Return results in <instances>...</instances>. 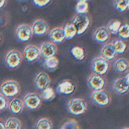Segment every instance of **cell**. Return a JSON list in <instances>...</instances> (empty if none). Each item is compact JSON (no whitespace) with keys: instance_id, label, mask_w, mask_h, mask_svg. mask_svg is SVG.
<instances>
[{"instance_id":"obj_1","label":"cell","mask_w":129,"mask_h":129,"mask_svg":"<svg viewBox=\"0 0 129 129\" xmlns=\"http://www.w3.org/2000/svg\"><path fill=\"white\" fill-rule=\"evenodd\" d=\"M2 94L5 97H11L17 95L20 91L18 83L13 80H7L2 83L1 86Z\"/></svg>"},{"instance_id":"obj_2","label":"cell","mask_w":129,"mask_h":129,"mask_svg":"<svg viewBox=\"0 0 129 129\" xmlns=\"http://www.w3.org/2000/svg\"><path fill=\"white\" fill-rule=\"evenodd\" d=\"M90 24V19L85 14H77L73 21V25L76 29L77 34L80 35L83 33L88 27Z\"/></svg>"},{"instance_id":"obj_3","label":"cell","mask_w":129,"mask_h":129,"mask_svg":"<svg viewBox=\"0 0 129 129\" xmlns=\"http://www.w3.org/2000/svg\"><path fill=\"white\" fill-rule=\"evenodd\" d=\"M69 112L74 115H79L83 113L87 109V104L80 98H74L70 100L68 105Z\"/></svg>"},{"instance_id":"obj_4","label":"cell","mask_w":129,"mask_h":129,"mask_svg":"<svg viewBox=\"0 0 129 129\" xmlns=\"http://www.w3.org/2000/svg\"><path fill=\"white\" fill-rule=\"evenodd\" d=\"M22 57L21 53L17 50L9 51L6 56V62L11 69L17 67L21 62Z\"/></svg>"},{"instance_id":"obj_5","label":"cell","mask_w":129,"mask_h":129,"mask_svg":"<svg viewBox=\"0 0 129 129\" xmlns=\"http://www.w3.org/2000/svg\"><path fill=\"white\" fill-rule=\"evenodd\" d=\"M16 33L19 40L22 42H26L32 36L33 31L29 25L23 24L17 27Z\"/></svg>"},{"instance_id":"obj_6","label":"cell","mask_w":129,"mask_h":129,"mask_svg":"<svg viewBox=\"0 0 129 129\" xmlns=\"http://www.w3.org/2000/svg\"><path fill=\"white\" fill-rule=\"evenodd\" d=\"M93 71L96 74H104L108 70L109 63L108 61L103 57H98L94 59L92 63Z\"/></svg>"},{"instance_id":"obj_7","label":"cell","mask_w":129,"mask_h":129,"mask_svg":"<svg viewBox=\"0 0 129 129\" xmlns=\"http://www.w3.org/2000/svg\"><path fill=\"white\" fill-rule=\"evenodd\" d=\"M24 102L27 108L30 109H35L40 105L41 98L37 94L30 93L25 96Z\"/></svg>"},{"instance_id":"obj_8","label":"cell","mask_w":129,"mask_h":129,"mask_svg":"<svg viewBox=\"0 0 129 129\" xmlns=\"http://www.w3.org/2000/svg\"><path fill=\"white\" fill-rule=\"evenodd\" d=\"M24 54L26 59L29 62L36 60L40 56L41 53L40 49L34 45H29L24 49Z\"/></svg>"},{"instance_id":"obj_9","label":"cell","mask_w":129,"mask_h":129,"mask_svg":"<svg viewBox=\"0 0 129 129\" xmlns=\"http://www.w3.org/2000/svg\"><path fill=\"white\" fill-rule=\"evenodd\" d=\"M91 97L95 103L101 106L108 104L110 101V97L108 93L101 90L94 91Z\"/></svg>"},{"instance_id":"obj_10","label":"cell","mask_w":129,"mask_h":129,"mask_svg":"<svg viewBox=\"0 0 129 129\" xmlns=\"http://www.w3.org/2000/svg\"><path fill=\"white\" fill-rule=\"evenodd\" d=\"M42 55L45 58H49L55 54L56 52V45L51 42H45L43 43L39 48Z\"/></svg>"},{"instance_id":"obj_11","label":"cell","mask_w":129,"mask_h":129,"mask_svg":"<svg viewBox=\"0 0 129 129\" xmlns=\"http://www.w3.org/2000/svg\"><path fill=\"white\" fill-rule=\"evenodd\" d=\"M32 29L34 34L40 36L44 35L47 32L48 29V26L44 20L37 19L33 23Z\"/></svg>"},{"instance_id":"obj_12","label":"cell","mask_w":129,"mask_h":129,"mask_svg":"<svg viewBox=\"0 0 129 129\" xmlns=\"http://www.w3.org/2000/svg\"><path fill=\"white\" fill-rule=\"evenodd\" d=\"M35 83L38 89L44 90L48 87L50 83V78L46 73L40 72L36 76Z\"/></svg>"},{"instance_id":"obj_13","label":"cell","mask_w":129,"mask_h":129,"mask_svg":"<svg viewBox=\"0 0 129 129\" xmlns=\"http://www.w3.org/2000/svg\"><path fill=\"white\" fill-rule=\"evenodd\" d=\"M75 90V85L72 82L67 80L63 81L60 83L57 87V91L58 93L65 95L73 93Z\"/></svg>"},{"instance_id":"obj_14","label":"cell","mask_w":129,"mask_h":129,"mask_svg":"<svg viewBox=\"0 0 129 129\" xmlns=\"http://www.w3.org/2000/svg\"><path fill=\"white\" fill-rule=\"evenodd\" d=\"M89 84L90 87L94 91L100 90L103 87L104 80L99 75H92L89 79Z\"/></svg>"},{"instance_id":"obj_15","label":"cell","mask_w":129,"mask_h":129,"mask_svg":"<svg viewBox=\"0 0 129 129\" xmlns=\"http://www.w3.org/2000/svg\"><path fill=\"white\" fill-rule=\"evenodd\" d=\"M109 37V32L107 29L104 27L98 28L94 32V39L98 42H105Z\"/></svg>"},{"instance_id":"obj_16","label":"cell","mask_w":129,"mask_h":129,"mask_svg":"<svg viewBox=\"0 0 129 129\" xmlns=\"http://www.w3.org/2000/svg\"><path fill=\"white\" fill-rule=\"evenodd\" d=\"M114 91L118 94H123L129 89V85L124 78L116 80L113 85Z\"/></svg>"},{"instance_id":"obj_17","label":"cell","mask_w":129,"mask_h":129,"mask_svg":"<svg viewBox=\"0 0 129 129\" xmlns=\"http://www.w3.org/2000/svg\"><path fill=\"white\" fill-rule=\"evenodd\" d=\"M50 38L54 43L61 42L64 39L63 29L57 27L53 29L50 32Z\"/></svg>"},{"instance_id":"obj_18","label":"cell","mask_w":129,"mask_h":129,"mask_svg":"<svg viewBox=\"0 0 129 129\" xmlns=\"http://www.w3.org/2000/svg\"><path fill=\"white\" fill-rule=\"evenodd\" d=\"M43 68L48 72L54 71L58 66V60L55 56L45 58L42 63Z\"/></svg>"},{"instance_id":"obj_19","label":"cell","mask_w":129,"mask_h":129,"mask_svg":"<svg viewBox=\"0 0 129 129\" xmlns=\"http://www.w3.org/2000/svg\"><path fill=\"white\" fill-rule=\"evenodd\" d=\"M101 52L103 57L106 60L112 59L116 54L113 44H108L104 45L102 47Z\"/></svg>"},{"instance_id":"obj_20","label":"cell","mask_w":129,"mask_h":129,"mask_svg":"<svg viewBox=\"0 0 129 129\" xmlns=\"http://www.w3.org/2000/svg\"><path fill=\"white\" fill-rule=\"evenodd\" d=\"M23 109V103L18 98L14 99L10 103V109L13 113H20Z\"/></svg>"},{"instance_id":"obj_21","label":"cell","mask_w":129,"mask_h":129,"mask_svg":"<svg viewBox=\"0 0 129 129\" xmlns=\"http://www.w3.org/2000/svg\"><path fill=\"white\" fill-rule=\"evenodd\" d=\"M129 67V62L125 58H119L117 59L114 63V68L115 70L119 72L125 71Z\"/></svg>"},{"instance_id":"obj_22","label":"cell","mask_w":129,"mask_h":129,"mask_svg":"<svg viewBox=\"0 0 129 129\" xmlns=\"http://www.w3.org/2000/svg\"><path fill=\"white\" fill-rule=\"evenodd\" d=\"M64 38L67 40L72 39L77 34L76 29L72 24H68L63 28Z\"/></svg>"},{"instance_id":"obj_23","label":"cell","mask_w":129,"mask_h":129,"mask_svg":"<svg viewBox=\"0 0 129 129\" xmlns=\"http://www.w3.org/2000/svg\"><path fill=\"white\" fill-rule=\"evenodd\" d=\"M55 96L53 90L50 87H47L43 90L41 97L44 101H50L54 98Z\"/></svg>"},{"instance_id":"obj_24","label":"cell","mask_w":129,"mask_h":129,"mask_svg":"<svg viewBox=\"0 0 129 129\" xmlns=\"http://www.w3.org/2000/svg\"><path fill=\"white\" fill-rule=\"evenodd\" d=\"M21 126L20 121L16 118L10 117L6 122L5 127L7 129H19Z\"/></svg>"},{"instance_id":"obj_25","label":"cell","mask_w":129,"mask_h":129,"mask_svg":"<svg viewBox=\"0 0 129 129\" xmlns=\"http://www.w3.org/2000/svg\"><path fill=\"white\" fill-rule=\"evenodd\" d=\"M121 26V23L118 20H113L110 22L107 26V30L112 34H116Z\"/></svg>"},{"instance_id":"obj_26","label":"cell","mask_w":129,"mask_h":129,"mask_svg":"<svg viewBox=\"0 0 129 129\" xmlns=\"http://www.w3.org/2000/svg\"><path fill=\"white\" fill-rule=\"evenodd\" d=\"M71 52L74 57L77 60H83L85 57L84 50L81 47H74Z\"/></svg>"},{"instance_id":"obj_27","label":"cell","mask_w":129,"mask_h":129,"mask_svg":"<svg viewBox=\"0 0 129 129\" xmlns=\"http://www.w3.org/2000/svg\"><path fill=\"white\" fill-rule=\"evenodd\" d=\"M88 8V4L86 1H79L76 6V11L78 14H85Z\"/></svg>"},{"instance_id":"obj_28","label":"cell","mask_w":129,"mask_h":129,"mask_svg":"<svg viewBox=\"0 0 129 129\" xmlns=\"http://www.w3.org/2000/svg\"><path fill=\"white\" fill-rule=\"evenodd\" d=\"M113 45L115 52L117 54H121L124 52L126 46L124 42L120 39L116 40Z\"/></svg>"},{"instance_id":"obj_29","label":"cell","mask_w":129,"mask_h":129,"mask_svg":"<svg viewBox=\"0 0 129 129\" xmlns=\"http://www.w3.org/2000/svg\"><path fill=\"white\" fill-rule=\"evenodd\" d=\"M52 126L51 121L46 118L40 119L37 123V129H51Z\"/></svg>"},{"instance_id":"obj_30","label":"cell","mask_w":129,"mask_h":129,"mask_svg":"<svg viewBox=\"0 0 129 129\" xmlns=\"http://www.w3.org/2000/svg\"><path fill=\"white\" fill-rule=\"evenodd\" d=\"M61 129H80V128L76 120L70 119L63 123Z\"/></svg>"},{"instance_id":"obj_31","label":"cell","mask_w":129,"mask_h":129,"mask_svg":"<svg viewBox=\"0 0 129 129\" xmlns=\"http://www.w3.org/2000/svg\"><path fill=\"white\" fill-rule=\"evenodd\" d=\"M117 33L119 37L122 39L129 38V25L126 24L120 26Z\"/></svg>"},{"instance_id":"obj_32","label":"cell","mask_w":129,"mask_h":129,"mask_svg":"<svg viewBox=\"0 0 129 129\" xmlns=\"http://www.w3.org/2000/svg\"><path fill=\"white\" fill-rule=\"evenodd\" d=\"M114 5L117 10L123 12L129 7V1H117L114 2Z\"/></svg>"},{"instance_id":"obj_33","label":"cell","mask_w":129,"mask_h":129,"mask_svg":"<svg viewBox=\"0 0 129 129\" xmlns=\"http://www.w3.org/2000/svg\"><path fill=\"white\" fill-rule=\"evenodd\" d=\"M7 105V101L6 97L2 94H0V110L5 109Z\"/></svg>"},{"instance_id":"obj_34","label":"cell","mask_w":129,"mask_h":129,"mask_svg":"<svg viewBox=\"0 0 129 129\" xmlns=\"http://www.w3.org/2000/svg\"><path fill=\"white\" fill-rule=\"evenodd\" d=\"M50 2L49 1H37V0H35L33 1V3L34 4L38 7H42L46 5H47Z\"/></svg>"},{"instance_id":"obj_35","label":"cell","mask_w":129,"mask_h":129,"mask_svg":"<svg viewBox=\"0 0 129 129\" xmlns=\"http://www.w3.org/2000/svg\"><path fill=\"white\" fill-rule=\"evenodd\" d=\"M124 79H125L126 82L127 83V84H128V85H129V72L125 75Z\"/></svg>"},{"instance_id":"obj_36","label":"cell","mask_w":129,"mask_h":129,"mask_svg":"<svg viewBox=\"0 0 129 129\" xmlns=\"http://www.w3.org/2000/svg\"><path fill=\"white\" fill-rule=\"evenodd\" d=\"M5 3H6L5 1H0V9L4 6V5L5 4Z\"/></svg>"},{"instance_id":"obj_37","label":"cell","mask_w":129,"mask_h":129,"mask_svg":"<svg viewBox=\"0 0 129 129\" xmlns=\"http://www.w3.org/2000/svg\"><path fill=\"white\" fill-rule=\"evenodd\" d=\"M5 125L4 124V123L0 121V129H5Z\"/></svg>"},{"instance_id":"obj_38","label":"cell","mask_w":129,"mask_h":129,"mask_svg":"<svg viewBox=\"0 0 129 129\" xmlns=\"http://www.w3.org/2000/svg\"><path fill=\"white\" fill-rule=\"evenodd\" d=\"M1 36L0 35V43H1Z\"/></svg>"},{"instance_id":"obj_39","label":"cell","mask_w":129,"mask_h":129,"mask_svg":"<svg viewBox=\"0 0 129 129\" xmlns=\"http://www.w3.org/2000/svg\"><path fill=\"white\" fill-rule=\"evenodd\" d=\"M123 129H129V128H124Z\"/></svg>"}]
</instances>
